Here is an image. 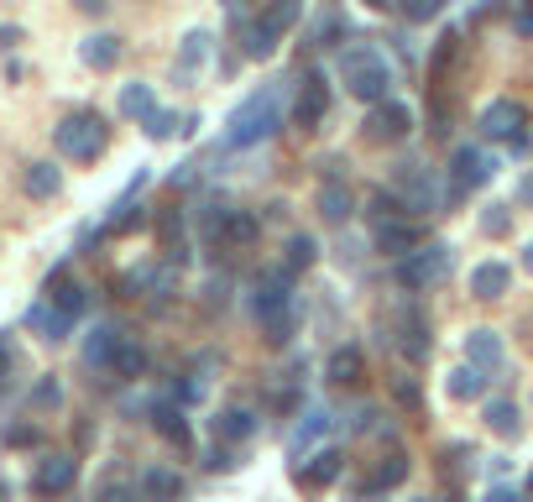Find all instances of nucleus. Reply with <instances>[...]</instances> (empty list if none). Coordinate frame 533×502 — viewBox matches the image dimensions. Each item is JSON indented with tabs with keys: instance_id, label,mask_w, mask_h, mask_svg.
<instances>
[{
	"instance_id": "obj_1",
	"label": "nucleus",
	"mask_w": 533,
	"mask_h": 502,
	"mask_svg": "<svg viewBox=\"0 0 533 502\" xmlns=\"http://www.w3.org/2000/svg\"><path fill=\"white\" fill-rule=\"evenodd\" d=\"M251 314L267 325V340H283L293 335V283H288V267H267L257 283H251Z\"/></svg>"
},
{
	"instance_id": "obj_2",
	"label": "nucleus",
	"mask_w": 533,
	"mask_h": 502,
	"mask_svg": "<svg viewBox=\"0 0 533 502\" xmlns=\"http://www.w3.org/2000/svg\"><path fill=\"white\" fill-rule=\"evenodd\" d=\"M340 79L361 105H382L392 95V68H387V58L372 48V42H356V48L340 53Z\"/></svg>"
},
{
	"instance_id": "obj_3",
	"label": "nucleus",
	"mask_w": 533,
	"mask_h": 502,
	"mask_svg": "<svg viewBox=\"0 0 533 502\" xmlns=\"http://www.w3.org/2000/svg\"><path fill=\"white\" fill-rule=\"evenodd\" d=\"M277 126H283V100H277V89H257V95L230 116L225 142L230 147H257V142H267Z\"/></svg>"
},
{
	"instance_id": "obj_4",
	"label": "nucleus",
	"mask_w": 533,
	"mask_h": 502,
	"mask_svg": "<svg viewBox=\"0 0 533 502\" xmlns=\"http://www.w3.org/2000/svg\"><path fill=\"white\" fill-rule=\"evenodd\" d=\"M53 142H58L63 157H74V163H95V157L105 152V142H110V126L95 116V110H79V116H68L53 131Z\"/></svg>"
},
{
	"instance_id": "obj_5",
	"label": "nucleus",
	"mask_w": 533,
	"mask_h": 502,
	"mask_svg": "<svg viewBox=\"0 0 533 502\" xmlns=\"http://www.w3.org/2000/svg\"><path fill=\"white\" fill-rule=\"evenodd\" d=\"M450 267H455V251L450 246H419V251H408V257H398V283L408 293H424L434 283H445Z\"/></svg>"
},
{
	"instance_id": "obj_6",
	"label": "nucleus",
	"mask_w": 533,
	"mask_h": 502,
	"mask_svg": "<svg viewBox=\"0 0 533 502\" xmlns=\"http://www.w3.org/2000/svg\"><path fill=\"white\" fill-rule=\"evenodd\" d=\"M486 178H492V157H486L481 147H460L450 157V194H471L481 189Z\"/></svg>"
},
{
	"instance_id": "obj_7",
	"label": "nucleus",
	"mask_w": 533,
	"mask_h": 502,
	"mask_svg": "<svg viewBox=\"0 0 533 502\" xmlns=\"http://www.w3.org/2000/svg\"><path fill=\"white\" fill-rule=\"evenodd\" d=\"M340 471H345V455L330 445V450H314L309 455V461H298V487H304V492H324V487H335L340 482Z\"/></svg>"
},
{
	"instance_id": "obj_8",
	"label": "nucleus",
	"mask_w": 533,
	"mask_h": 502,
	"mask_svg": "<svg viewBox=\"0 0 533 502\" xmlns=\"http://www.w3.org/2000/svg\"><path fill=\"white\" fill-rule=\"evenodd\" d=\"M74 482H79L74 455H48V461L37 466V476H32V492L37 497H63V492H74Z\"/></svg>"
},
{
	"instance_id": "obj_9",
	"label": "nucleus",
	"mask_w": 533,
	"mask_h": 502,
	"mask_svg": "<svg viewBox=\"0 0 533 502\" xmlns=\"http://www.w3.org/2000/svg\"><path fill=\"white\" fill-rule=\"evenodd\" d=\"M330 110V95H324V79H304L298 84V100H293V126L298 131H314Z\"/></svg>"
},
{
	"instance_id": "obj_10",
	"label": "nucleus",
	"mask_w": 533,
	"mask_h": 502,
	"mask_svg": "<svg viewBox=\"0 0 533 502\" xmlns=\"http://www.w3.org/2000/svg\"><path fill=\"white\" fill-rule=\"evenodd\" d=\"M424 246V225L413 220H387L377 225V251H387V257H408V251Z\"/></svg>"
},
{
	"instance_id": "obj_11",
	"label": "nucleus",
	"mask_w": 533,
	"mask_h": 502,
	"mask_svg": "<svg viewBox=\"0 0 533 502\" xmlns=\"http://www.w3.org/2000/svg\"><path fill=\"white\" fill-rule=\"evenodd\" d=\"M518 126H523V105L518 100H492V105L481 110V131L497 136V142H513Z\"/></svg>"
},
{
	"instance_id": "obj_12",
	"label": "nucleus",
	"mask_w": 533,
	"mask_h": 502,
	"mask_svg": "<svg viewBox=\"0 0 533 502\" xmlns=\"http://www.w3.org/2000/svg\"><path fill=\"white\" fill-rule=\"evenodd\" d=\"M408 126H413V110L403 100L372 105V136H377V142H398V136H408Z\"/></svg>"
},
{
	"instance_id": "obj_13",
	"label": "nucleus",
	"mask_w": 533,
	"mask_h": 502,
	"mask_svg": "<svg viewBox=\"0 0 533 502\" xmlns=\"http://www.w3.org/2000/svg\"><path fill=\"white\" fill-rule=\"evenodd\" d=\"M408 455L403 450H392V455H382V466H377V476H372V482H361L356 487V497L366 502V497H377V492H392V487H403L408 482Z\"/></svg>"
},
{
	"instance_id": "obj_14",
	"label": "nucleus",
	"mask_w": 533,
	"mask_h": 502,
	"mask_svg": "<svg viewBox=\"0 0 533 502\" xmlns=\"http://www.w3.org/2000/svg\"><path fill=\"white\" fill-rule=\"evenodd\" d=\"M251 435H257V414H251V408H220L215 414V440L220 445H246Z\"/></svg>"
},
{
	"instance_id": "obj_15",
	"label": "nucleus",
	"mask_w": 533,
	"mask_h": 502,
	"mask_svg": "<svg viewBox=\"0 0 533 502\" xmlns=\"http://www.w3.org/2000/svg\"><path fill=\"white\" fill-rule=\"evenodd\" d=\"M152 429H157V435L168 440L173 450H194V429H189V419H183L178 408H168V403L152 408Z\"/></svg>"
},
{
	"instance_id": "obj_16",
	"label": "nucleus",
	"mask_w": 533,
	"mask_h": 502,
	"mask_svg": "<svg viewBox=\"0 0 533 502\" xmlns=\"http://www.w3.org/2000/svg\"><path fill=\"white\" fill-rule=\"evenodd\" d=\"M142 497L147 502H178L183 497V476L173 466H147L142 471Z\"/></svg>"
},
{
	"instance_id": "obj_17",
	"label": "nucleus",
	"mask_w": 533,
	"mask_h": 502,
	"mask_svg": "<svg viewBox=\"0 0 533 502\" xmlns=\"http://www.w3.org/2000/svg\"><path fill=\"white\" fill-rule=\"evenodd\" d=\"M466 356H471V367L497 372V367H502V335H497V330H471V335H466Z\"/></svg>"
},
{
	"instance_id": "obj_18",
	"label": "nucleus",
	"mask_w": 533,
	"mask_h": 502,
	"mask_svg": "<svg viewBox=\"0 0 533 502\" xmlns=\"http://www.w3.org/2000/svg\"><path fill=\"white\" fill-rule=\"evenodd\" d=\"M157 241L168 251V262H183L189 257V236H183V210H162L157 215Z\"/></svg>"
},
{
	"instance_id": "obj_19",
	"label": "nucleus",
	"mask_w": 533,
	"mask_h": 502,
	"mask_svg": "<svg viewBox=\"0 0 533 502\" xmlns=\"http://www.w3.org/2000/svg\"><path fill=\"white\" fill-rule=\"evenodd\" d=\"M507 283H513L507 262H481V267L471 272V293H476V299H502Z\"/></svg>"
},
{
	"instance_id": "obj_20",
	"label": "nucleus",
	"mask_w": 533,
	"mask_h": 502,
	"mask_svg": "<svg viewBox=\"0 0 533 502\" xmlns=\"http://www.w3.org/2000/svg\"><path fill=\"white\" fill-rule=\"evenodd\" d=\"M403 204H408V210H419V215H434L439 194H434V178H429L424 168H413V173L403 178Z\"/></svg>"
},
{
	"instance_id": "obj_21",
	"label": "nucleus",
	"mask_w": 533,
	"mask_h": 502,
	"mask_svg": "<svg viewBox=\"0 0 533 502\" xmlns=\"http://www.w3.org/2000/svg\"><path fill=\"white\" fill-rule=\"evenodd\" d=\"M110 377H121V382H136L147 372V351L136 346V340H121V346H115V356H110V367H105Z\"/></svg>"
},
{
	"instance_id": "obj_22",
	"label": "nucleus",
	"mask_w": 533,
	"mask_h": 502,
	"mask_svg": "<svg viewBox=\"0 0 533 502\" xmlns=\"http://www.w3.org/2000/svg\"><path fill=\"white\" fill-rule=\"evenodd\" d=\"M351 204H356V199H351V189H345L340 178H330V184L319 189V215L330 220V225H345V220H351Z\"/></svg>"
},
{
	"instance_id": "obj_23",
	"label": "nucleus",
	"mask_w": 533,
	"mask_h": 502,
	"mask_svg": "<svg viewBox=\"0 0 533 502\" xmlns=\"http://www.w3.org/2000/svg\"><path fill=\"white\" fill-rule=\"evenodd\" d=\"M121 330L115 325H100V330H89V340H84V361L89 367H110V356H115V346H121Z\"/></svg>"
},
{
	"instance_id": "obj_24",
	"label": "nucleus",
	"mask_w": 533,
	"mask_h": 502,
	"mask_svg": "<svg viewBox=\"0 0 533 502\" xmlns=\"http://www.w3.org/2000/svg\"><path fill=\"white\" fill-rule=\"evenodd\" d=\"M210 63V32H189L178 48V79H194V68Z\"/></svg>"
},
{
	"instance_id": "obj_25",
	"label": "nucleus",
	"mask_w": 533,
	"mask_h": 502,
	"mask_svg": "<svg viewBox=\"0 0 533 502\" xmlns=\"http://www.w3.org/2000/svg\"><path fill=\"white\" fill-rule=\"evenodd\" d=\"M330 382H340V387H351V382H361V372H366V356L356 351V346H340L335 356H330Z\"/></svg>"
},
{
	"instance_id": "obj_26",
	"label": "nucleus",
	"mask_w": 533,
	"mask_h": 502,
	"mask_svg": "<svg viewBox=\"0 0 533 502\" xmlns=\"http://www.w3.org/2000/svg\"><path fill=\"white\" fill-rule=\"evenodd\" d=\"M257 236H262L257 215H246V210H230V215H225V231H220V246H251Z\"/></svg>"
},
{
	"instance_id": "obj_27",
	"label": "nucleus",
	"mask_w": 533,
	"mask_h": 502,
	"mask_svg": "<svg viewBox=\"0 0 533 502\" xmlns=\"http://www.w3.org/2000/svg\"><path fill=\"white\" fill-rule=\"evenodd\" d=\"M481 387H486L481 367H455V372L445 377V393H450L455 403H476V398H481Z\"/></svg>"
},
{
	"instance_id": "obj_28",
	"label": "nucleus",
	"mask_w": 533,
	"mask_h": 502,
	"mask_svg": "<svg viewBox=\"0 0 533 502\" xmlns=\"http://www.w3.org/2000/svg\"><path fill=\"white\" fill-rule=\"evenodd\" d=\"M486 424H492V429H497L502 440H518V435H523L518 403H507V398H492V403H486Z\"/></svg>"
},
{
	"instance_id": "obj_29",
	"label": "nucleus",
	"mask_w": 533,
	"mask_h": 502,
	"mask_svg": "<svg viewBox=\"0 0 533 502\" xmlns=\"http://www.w3.org/2000/svg\"><path fill=\"white\" fill-rule=\"evenodd\" d=\"M298 11H304V0H267V11H262L257 21H262L272 37H283L293 21H298Z\"/></svg>"
},
{
	"instance_id": "obj_30",
	"label": "nucleus",
	"mask_w": 533,
	"mask_h": 502,
	"mask_svg": "<svg viewBox=\"0 0 533 502\" xmlns=\"http://www.w3.org/2000/svg\"><path fill=\"white\" fill-rule=\"evenodd\" d=\"M21 184H27V194H32V199H53V194L63 189V173H58L53 163H32Z\"/></svg>"
},
{
	"instance_id": "obj_31",
	"label": "nucleus",
	"mask_w": 533,
	"mask_h": 502,
	"mask_svg": "<svg viewBox=\"0 0 533 502\" xmlns=\"http://www.w3.org/2000/svg\"><path fill=\"white\" fill-rule=\"evenodd\" d=\"M79 53H84V63H89V68H115V58H121V37L100 32V37H89Z\"/></svg>"
},
{
	"instance_id": "obj_32",
	"label": "nucleus",
	"mask_w": 533,
	"mask_h": 502,
	"mask_svg": "<svg viewBox=\"0 0 533 502\" xmlns=\"http://www.w3.org/2000/svg\"><path fill=\"white\" fill-rule=\"evenodd\" d=\"M32 325H37L42 335H48V340H63L68 330H74V319H68V314H58L53 304H37V309H32Z\"/></svg>"
},
{
	"instance_id": "obj_33",
	"label": "nucleus",
	"mask_w": 533,
	"mask_h": 502,
	"mask_svg": "<svg viewBox=\"0 0 533 502\" xmlns=\"http://www.w3.org/2000/svg\"><path fill=\"white\" fill-rule=\"evenodd\" d=\"M152 105H157V100H152V84H126V89H121V116H136V121H142Z\"/></svg>"
},
{
	"instance_id": "obj_34",
	"label": "nucleus",
	"mask_w": 533,
	"mask_h": 502,
	"mask_svg": "<svg viewBox=\"0 0 533 502\" xmlns=\"http://www.w3.org/2000/svg\"><path fill=\"white\" fill-rule=\"evenodd\" d=\"M277 42H283V37H272L262 21H246V58H272Z\"/></svg>"
},
{
	"instance_id": "obj_35",
	"label": "nucleus",
	"mask_w": 533,
	"mask_h": 502,
	"mask_svg": "<svg viewBox=\"0 0 533 502\" xmlns=\"http://www.w3.org/2000/svg\"><path fill=\"white\" fill-rule=\"evenodd\" d=\"M314 257H319L314 236H293V241H288V272H304V267H314Z\"/></svg>"
},
{
	"instance_id": "obj_36",
	"label": "nucleus",
	"mask_w": 533,
	"mask_h": 502,
	"mask_svg": "<svg viewBox=\"0 0 533 502\" xmlns=\"http://www.w3.org/2000/svg\"><path fill=\"white\" fill-rule=\"evenodd\" d=\"M142 121H147V136H152V142H168V136L178 131V116H173V110H157V105L147 110Z\"/></svg>"
},
{
	"instance_id": "obj_37",
	"label": "nucleus",
	"mask_w": 533,
	"mask_h": 502,
	"mask_svg": "<svg viewBox=\"0 0 533 502\" xmlns=\"http://www.w3.org/2000/svg\"><path fill=\"white\" fill-rule=\"evenodd\" d=\"M439 11H445V0H403V16L419 27V21H434Z\"/></svg>"
},
{
	"instance_id": "obj_38",
	"label": "nucleus",
	"mask_w": 533,
	"mask_h": 502,
	"mask_svg": "<svg viewBox=\"0 0 533 502\" xmlns=\"http://www.w3.org/2000/svg\"><path fill=\"white\" fill-rule=\"evenodd\" d=\"M324 424H330V414H319V408H314V414H304V424H298V435H293V450H304Z\"/></svg>"
},
{
	"instance_id": "obj_39",
	"label": "nucleus",
	"mask_w": 533,
	"mask_h": 502,
	"mask_svg": "<svg viewBox=\"0 0 533 502\" xmlns=\"http://www.w3.org/2000/svg\"><path fill=\"white\" fill-rule=\"evenodd\" d=\"M58 403H63L58 382H53V377H42V382L32 387V408H58Z\"/></svg>"
},
{
	"instance_id": "obj_40",
	"label": "nucleus",
	"mask_w": 533,
	"mask_h": 502,
	"mask_svg": "<svg viewBox=\"0 0 533 502\" xmlns=\"http://www.w3.org/2000/svg\"><path fill=\"white\" fill-rule=\"evenodd\" d=\"M481 225H486V236H507V231H513V215H507V210H486Z\"/></svg>"
},
{
	"instance_id": "obj_41",
	"label": "nucleus",
	"mask_w": 533,
	"mask_h": 502,
	"mask_svg": "<svg viewBox=\"0 0 533 502\" xmlns=\"http://www.w3.org/2000/svg\"><path fill=\"white\" fill-rule=\"evenodd\" d=\"M100 502H142V497H136L126 482H105V487H100Z\"/></svg>"
},
{
	"instance_id": "obj_42",
	"label": "nucleus",
	"mask_w": 533,
	"mask_h": 502,
	"mask_svg": "<svg viewBox=\"0 0 533 502\" xmlns=\"http://www.w3.org/2000/svg\"><path fill=\"white\" fill-rule=\"evenodd\" d=\"M6 445H37V429L32 424H11L6 429Z\"/></svg>"
},
{
	"instance_id": "obj_43",
	"label": "nucleus",
	"mask_w": 533,
	"mask_h": 502,
	"mask_svg": "<svg viewBox=\"0 0 533 502\" xmlns=\"http://www.w3.org/2000/svg\"><path fill=\"white\" fill-rule=\"evenodd\" d=\"M11 367H16V351H11V340H6V335H0V387H6Z\"/></svg>"
},
{
	"instance_id": "obj_44",
	"label": "nucleus",
	"mask_w": 533,
	"mask_h": 502,
	"mask_svg": "<svg viewBox=\"0 0 533 502\" xmlns=\"http://www.w3.org/2000/svg\"><path fill=\"white\" fill-rule=\"evenodd\" d=\"M366 215H372V225H387V220H392V199H387V194H377V199H372V210H366Z\"/></svg>"
},
{
	"instance_id": "obj_45",
	"label": "nucleus",
	"mask_w": 533,
	"mask_h": 502,
	"mask_svg": "<svg viewBox=\"0 0 533 502\" xmlns=\"http://www.w3.org/2000/svg\"><path fill=\"white\" fill-rule=\"evenodd\" d=\"M230 466H236V461H230V445H215L210 450V471H230Z\"/></svg>"
},
{
	"instance_id": "obj_46",
	"label": "nucleus",
	"mask_w": 533,
	"mask_h": 502,
	"mask_svg": "<svg viewBox=\"0 0 533 502\" xmlns=\"http://www.w3.org/2000/svg\"><path fill=\"white\" fill-rule=\"evenodd\" d=\"M513 27H518L523 37H533V11H518V21H513Z\"/></svg>"
},
{
	"instance_id": "obj_47",
	"label": "nucleus",
	"mask_w": 533,
	"mask_h": 502,
	"mask_svg": "<svg viewBox=\"0 0 533 502\" xmlns=\"http://www.w3.org/2000/svg\"><path fill=\"white\" fill-rule=\"evenodd\" d=\"M16 42H21V32H16V27H0V48H16Z\"/></svg>"
},
{
	"instance_id": "obj_48",
	"label": "nucleus",
	"mask_w": 533,
	"mask_h": 502,
	"mask_svg": "<svg viewBox=\"0 0 533 502\" xmlns=\"http://www.w3.org/2000/svg\"><path fill=\"white\" fill-rule=\"evenodd\" d=\"M486 502H518V492H507V487H497L492 497H486Z\"/></svg>"
},
{
	"instance_id": "obj_49",
	"label": "nucleus",
	"mask_w": 533,
	"mask_h": 502,
	"mask_svg": "<svg viewBox=\"0 0 533 502\" xmlns=\"http://www.w3.org/2000/svg\"><path fill=\"white\" fill-rule=\"evenodd\" d=\"M366 6H372V11H387V6H392V0H366Z\"/></svg>"
},
{
	"instance_id": "obj_50",
	"label": "nucleus",
	"mask_w": 533,
	"mask_h": 502,
	"mask_svg": "<svg viewBox=\"0 0 533 502\" xmlns=\"http://www.w3.org/2000/svg\"><path fill=\"white\" fill-rule=\"evenodd\" d=\"M523 199H533V178H523Z\"/></svg>"
},
{
	"instance_id": "obj_51",
	"label": "nucleus",
	"mask_w": 533,
	"mask_h": 502,
	"mask_svg": "<svg viewBox=\"0 0 533 502\" xmlns=\"http://www.w3.org/2000/svg\"><path fill=\"white\" fill-rule=\"evenodd\" d=\"M523 262H528V272H533V246H528V251H523Z\"/></svg>"
},
{
	"instance_id": "obj_52",
	"label": "nucleus",
	"mask_w": 533,
	"mask_h": 502,
	"mask_svg": "<svg viewBox=\"0 0 533 502\" xmlns=\"http://www.w3.org/2000/svg\"><path fill=\"white\" fill-rule=\"evenodd\" d=\"M528 492H533V476H528Z\"/></svg>"
},
{
	"instance_id": "obj_53",
	"label": "nucleus",
	"mask_w": 533,
	"mask_h": 502,
	"mask_svg": "<svg viewBox=\"0 0 533 502\" xmlns=\"http://www.w3.org/2000/svg\"><path fill=\"white\" fill-rule=\"evenodd\" d=\"M419 502H434V497H419Z\"/></svg>"
},
{
	"instance_id": "obj_54",
	"label": "nucleus",
	"mask_w": 533,
	"mask_h": 502,
	"mask_svg": "<svg viewBox=\"0 0 533 502\" xmlns=\"http://www.w3.org/2000/svg\"><path fill=\"white\" fill-rule=\"evenodd\" d=\"M528 6H533V0H528Z\"/></svg>"
}]
</instances>
